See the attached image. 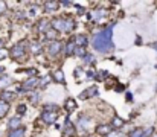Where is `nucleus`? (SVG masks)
<instances>
[{
    "label": "nucleus",
    "mask_w": 157,
    "mask_h": 137,
    "mask_svg": "<svg viewBox=\"0 0 157 137\" xmlns=\"http://www.w3.org/2000/svg\"><path fill=\"white\" fill-rule=\"evenodd\" d=\"M113 25H110L108 28H105L104 31H101L99 34H96L93 37V47L95 50L105 53V52H110L113 49Z\"/></svg>",
    "instance_id": "1"
},
{
    "label": "nucleus",
    "mask_w": 157,
    "mask_h": 137,
    "mask_svg": "<svg viewBox=\"0 0 157 137\" xmlns=\"http://www.w3.org/2000/svg\"><path fill=\"white\" fill-rule=\"evenodd\" d=\"M25 41H21V43H17V44L14 46L11 50H9V55H11V58H14V59H17V61H20V59H23L25 56H26V47H25Z\"/></svg>",
    "instance_id": "2"
},
{
    "label": "nucleus",
    "mask_w": 157,
    "mask_h": 137,
    "mask_svg": "<svg viewBox=\"0 0 157 137\" xmlns=\"http://www.w3.org/2000/svg\"><path fill=\"white\" fill-rule=\"evenodd\" d=\"M63 52V43L61 41H58V40H55V41H51L49 44H48V53L55 58L56 55H59Z\"/></svg>",
    "instance_id": "3"
},
{
    "label": "nucleus",
    "mask_w": 157,
    "mask_h": 137,
    "mask_svg": "<svg viewBox=\"0 0 157 137\" xmlns=\"http://www.w3.org/2000/svg\"><path fill=\"white\" fill-rule=\"evenodd\" d=\"M107 15V9H93V12L89 14V17L95 21V23H102Z\"/></svg>",
    "instance_id": "4"
},
{
    "label": "nucleus",
    "mask_w": 157,
    "mask_h": 137,
    "mask_svg": "<svg viewBox=\"0 0 157 137\" xmlns=\"http://www.w3.org/2000/svg\"><path fill=\"white\" fill-rule=\"evenodd\" d=\"M38 86V79L37 78H29L23 82L21 87H18V91H28V90H34Z\"/></svg>",
    "instance_id": "5"
},
{
    "label": "nucleus",
    "mask_w": 157,
    "mask_h": 137,
    "mask_svg": "<svg viewBox=\"0 0 157 137\" xmlns=\"http://www.w3.org/2000/svg\"><path fill=\"white\" fill-rule=\"evenodd\" d=\"M56 117H58V113H49V111H43V114H41V119H43V122H44V124H48V125H52L53 122L56 120Z\"/></svg>",
    "instance_id": "6"
},
{
    "label": "nucleus",
    "mask_w": 157,
    "mask_h": 137,
    "mask_svg": "<svg viewBox=\"0 0 157 137\" xmlns=\"http://www.w3.org/2000/svg\"><path fill=\"white\" fill-rule=\"evenodd\" d=\"M95 133L99 134V136H108L111 133V127L110 125H105V124H101L95 128Z\"/></svg>",
    "instance_id": "7"
},
{
    "label": "nucleus",
    "mask_w": 157,
    "mask_h": 137,
    "mask_svg": "<svg viewBox=\"0 0 157 137\" xmlns=\"http://www.w3.org/2000/svg\"><path fill=\"white\" fill-rule=\"evenodd\" d=\"M151 131H153V128H148V130H142V128H139V130H134L130 137H150L151 136Z\"/></svg>",
    "instance_id": "8"
},
{
    "label": "nucleus",
    "mask_w": 157,
    "mask_h": 137,
    "mask_svg": "<svg viewBox=\"0 0 157 137\" xmlns=\"http://www.w3.org/2000/svg\"><path fill=\"white\" fill-rule=\"evenodd\" d=\"M58 6H59L58 2H51V0L43 3V9H44V12H55V11L58 9Z\"/></svg>",
    "instance_id": "9"
},
{
    "label": "nucleus",
    "mask_w": 157,
    "mask_h": 137,
    "mask_svg": "<svg viewBox=\"0 0 157 137\" xmlns=\"http://www.w3.org/2000/svg\"><path fill=\"white\" fill-rule=\"evenodd\" d=\"M17 97V94L15 93H12V91H8V90H3L0 93V101H5V102H11L12 99H15Z\"/></svg>",
    "instance_id": "10"
},
{
    "label": "nucleus",
    "mask_w": 157,
    "mask_h": 137,
    "mask_svg": "<svg viewBox=\"0 0 157 137\" xmlns=\"http://www.w3.org/2000/svg\"><path fill=\"white\" fill-rule=\"evenodd\" d=\"M75 133H76V130H75L73 124L67 119V120H66V125H64V136H70L72 137Z\"/></svg>",
    "instance_id": "11"
},
{
    "label": "nucleus",
    "mask_w": 157,
    "mask_h": 137,
    "mask_svg": "<svg viewBox=\"0 0 157 137\" xmlns=\"http://www.w3.org/2000/svg\"><path fill=\"white\" fill-rule=\"evenodd\" d=\"M73 43L78 47H86L87 46V37L86 35H78V37L73 38Z\"/></svg>",
    "instance_id": "12"
},
{
    "label": "nucleus",
    "mask_w": 157,
    "mask_h": 137,
    "mask_svg": "<svg viewBox=\"0 0 157 137\" xmlns=\"http://www.w3.org/2000/svg\"><path fill=\"white\" fill-rule=\"evenodd\" d=\"M64 108H66V111H67V113L75 111V108H76V102H75V99L69 97V99L66 101V104H64Z\"/></svg>",
    "instance_id": "13"
},
{
    "label": "nucleus",
    "mask_w": 157,
    "mask_h": 137,
    "mask_svg": "<svg viewBox=\"0 0 157 137\" xmlns=\"http://www.w3.org/2000/svg\"><path fill=\"white\" fill-rule=\"evenodd\" d=\"M20 124H21L20 117H12V119H9V122H8V128H9V130H17V128H20Z\"/></svg>",
    "instance_id": "14"
},
{
    "label": "nucleus",
    "mask_w": 157,
    "mask_h": 137,
    "mask_svg": "<svg viewBox=\"0 0 157 137\" xmlns=\"http://www.w3.org/2000/svg\"><path fill=\"white\" fill-rule=\"evenodd\" d=\"M75 47H76V46H75V43H73V38H72V40L66 44V47H64V53H66V56H72Z\"/></svg>",
    "instance_id": "15"
},
{
    "label": "nucleus",
    "mask_w": 157,
    "mask_h": 137,
    "mask_svg": "<svg viewBox=\"0 0 157 137\" xmlns=\"http://www.w3.org/2000/svg\"><path fill=\"white\" fill-rule=\"evenodd\" d=\"M52 79L56 81L58 84H64V75H63V72H61V70L52 72Z\"/></svg>",
    "instance_id": "16"
},
{
    "label": "nucleus",
    "mask_w": 157,
    "mask_h": 137,
    "mask_svg": "<svg viewBox=\"0 0 157 137\" xmlns=\"http://www.w3.org/2000/svg\"><path fill=\"white\" fill-rule=\"evenodd\" d=\"M29 46H31L29 49H31V52H32L34 55H38V53H41V50H43V47H41V44H40L38 41H32Z\"/></svg>",
    "instance_id": "17"
},
{
    "label": "nucleus",
    "mask_w": 157,
    "mask_h": 137,
    "mask_svg": "<svg viewBox=\"0 0 157 137\" xmlns=\"http://www.w3.org/2000/svg\"><path fill=\"white\" fill-rule=\"evenodd\" d=\"M56 37H58V32H56V31H53L52 28H51L49 31H46V34H44V38H46V40H49V41H55V40H56Z\"/></svg>",
    "instance_id": "18"
},
{
    "label": "nucleus",
    "mask_w": 157,
    "mask_h": 137,
    "mask_svg": "<svg viewBox=\"0 0 157 137\" xmlns=\"http://www.w3.org/2000/svg\"><path fill=\"white\" fill-rule=\"evenodd\" d=\"M98 93V89L96 87H89L87 90H84L79 96H81V99H87L89 97V94H96Z\"/></svg>",
    "instance_id": "19"
},
{
    "label": "nucleus",
    "mask_w": 157,
    "mask_h": 137,
    "mask_svg": "<svg viewBox=\"0 0 157 137\" xmlns=\"http://www.w3.org/2000/svg\"><path fill=\"white\" fill-rule=\"evenodd\" d=\"M8 137H25V130H23V128L11 130V131L8 133Z\"/></svg>",
    "instance_id": "20"
},
{
    "label": "nucleus",
    "mask_w": 157,
    "mask_h": 137,
    "mask_svg": "<svg viewBox=\"0 0 157 137\" xmlns=\"http://www.w3.org/2000/svg\"><path fill=\"white\" fill-rule=\"evenodd\" d=\"M11 78H8V76H0V89H6V87H9L11 86Z\"/></svg>",
    "instance_id": "21"
},
{
    "label": "nucleus",
    "mask_w": 157,
    "mask_h": 137,
    "mask_svg": "<svg viewBox=\"0 0 157 137\" xmlns=\"http://www.w3.org/2000/svg\"><path fill=\"white\" fill-rule=\"evenodd\" d=\"M8 111H9V104L5 101H0V117H3Z\"/></svg>",
    "instance_id": "22"
},
{
    "label": "nucleus",
    "mask_w": 157,
    "mask_h": 137,
    "mask_svg": "<svg viewBox=\"0 0 157 137\" xmlns=\"http://www.w3.org/2000/svg\"><path fill=\"white\" fill-rule=\"evenodd\" d=\"M38 29H40V32H46V31L51 29V23L48 20H41L40 25H38Z\"/></svg>",
    "instance_id": "23"
},
{
    "label": "nucleus",
    "mask_w": 157,
    "mask_h": 137,
    "mask_svg": "<svg viewBox=\"0 0 157 137\" xmlns=\"http://www.w3.org/2000/svg\"><path fill=\"white\" fill-rule=\"evenodd\" d=\"M29 101H31L34 105H37V104L40 102V93H37V91L31 93V94H29Z\"/></svg>",
    "instance_id": "24"
},
{
    "label": "nucleus",
    "mask_w": 157,
    "mask_h": 137,
    "mask_svg": "<svg viewBox=\"0 0 157 137\" xmlns=\"http://www.w3.org/2000/svg\"><path fill=\"white\" fill-rule=\"evenodd\" d=\"M58 105H55V104H48V105H44V111H49V113H58Z\"/></svg>",
    "instance_id": "25"
},
{
    "label": "nucleus",
    "mask_w": 157,
    "mask_h": 137,
    "mask_svg": "<svg viewBox=\"0 0 157 137\" xmlns=\"http://www.w3.org/2000/svg\"><path fill=\"white\" fill-rule=\"evenodd\" d=\"M81 59H84V64H95V58H93V55H90V53H86Z\"/></svg>",
    "instance_id": "26"
},
{
    "label": "nucleus",
    "mask_w": 157,
    "mask_h": 137,
    "mask_svg": "<svg viewBox=\"0 0 157 137\" xmlns=\"http://www.w3.org/2000/svg\"><path fill=\"white\" fill-rule=\"evenodd\" d=\"M125 125V122L121 119V117H114L113 119V127H116V128H122Z\"/></svg>",
    "instance_id": "27"
},
{
    "label": "nucleus",
    "mask_w": 157,
    "mask_h": 137,
    "mask_svg": "<svg viewBox=\"0 0 157 137\" xmlns=\"http://www.w3.org/2000/svg\"><path fill=\"white\" fill-rule=\"evenodd\" d=\"M73 55H78V56H81V58H82V56L86 55V49H84V47H78V46H76V47H75V50H73Z\"/></svg>",
    "instance_id": "28"
},
{
    "label": "nucleus",
    "mask_w": 157,
    "mask_h": 137,
    "mask_svg": "<svg viewBox=\"0 0 157 137\" xmlns=\"http://www.w3.org/2000/svg\"><path fill=\"white\" fill-rule=\"evenodd\" d=\"M25 113H26V105H25V104H20V105L17 107V114H18V116H23Z\"/></svg>",
    "instance_id": "29"
},
{
    "label": "nucleus",
    "mask_w": 157,
    "mask_h": 137,
    "mask_svg": "<svg viewBox=\"0 0 157 137\" xmlns=\"http://www.w3.org/2000/svg\"><path fill=\"white\" fill-rule=\"evenodd\" d=\"M82 125V130H87V127L90 125L89 119H84V117H79V127Z\"/></svg>",
    "instance_id": "30"
},
{
    "label": "nucleus",
    "mask_w": 157,
    "mask_h": 137,
    "mask_svg": "<svg viewBox=\"0 0 157 137\" xmlns=\"http://www.w3.org/2000/svg\"><path fill=\"white\" fill-rule=\"evenodd\" d=\"M26 73H28L29 76H35V75H37V69H28Z\"/></svg>",
    "instance_id": "31"
},
{
    "label": "nucleus",
    "mask_w": 157,
    "mask_h": 137,
    "mask_svg": "<svg viewBox=\"0 0 157 137\" xmlns=\"http://www.w3.org/2000/svg\"><path fill=\"white\" fill-rule=\"evenodd\" d=\"M5 11H6V3H5V2H0V15H2Z\"/></svg>",
    "instance_id": "32"
},
{
    "label": "nucleus",
    "mask_w": 157,
    "mask_h": 137,
    "mask_svg": "<svg viewBox=\"0 0 157 137\" xmlns=\"http://www.w3.org/2000/svg\"><path fill=\"white\" fill-rule=\"evenodd\" d=\"M5 56H8V50H5V49H0V59H3Z\"/></svg>",
    "instance_id": "33"
},
{
    "label": "nucleus",
    "mask_w": 157,
    "mask_h": 137,
    "mask_svg": "<svg viewBox=\"0 0 157 137\" xmlns=\"http://www.w3.org/2000/svg\"><path fill=\"white\" fill-rule=\"evenodd\" d=\"M87 76H89V78H92V76L95 78V76H96V72H95V70H89V73H87Z\"/></svg>",
    "instance_id": "34"
},
{
    "label": "nucleus",
    "mask_w": 157,
    "mask_h": 137,
    "mask_svg": "<svg viewBox=\"0 0 157 137\" xmlns=\"http://www.w3.org/2000/svg\"><path fill=\"white\" fill-rule=\"evenodd\" d=\"M127 101H133V94L131 93H127Z\"/></svg>",
    "instance_id": "35"
},
{
    "label": "nucleus",
    "mask_w": 157,
    "mask_h": 137,
    "mask_svg": "<svg viewBox=\"0 0 157 137\" xmlns=\"http://www.w3.org/2000/svg\"><path fill=\"white\" fill-rule=\"evenodd\" d=\"M116 91H124V86H117V87H116Z\"/></svg>",
    "instance_id": "36"
},
{
    "label": "nucleus",
    "mask_w": 157,
    "mask_h": 137,
    "mask_svg": "<svg viewBox=\"0 0 157 137\" xmlns=\"http://www.w3.org/2000/svg\"><path fill=\"white\" fill-rule=\"evenodd\" d=\"M84 11H86V9H84V8H79V9H78V14H79V15H81V14H84Z\"/></svg>",
    "instance_id": "37"
},
{
    "label": "nucleus",
    "mask_w": 157,
    "mask_h": 137,
    "mask_svg": "<svg viewBox=\"0 0 157 137\" xmlns=\"http://www.w3.org/2000/svg\"><path fill=\"white\" fill-rule=\"evenodd\" d=\"M61 3H63V5H64V6H70V5H72V3H70V2H61Z\"/></svg>",
    "instance_id": "38"
},
{
    "label": "nucleus",
    "mask_w": 157,
    "mask_h": 137,
    "mask_svg": "<svg viewBox=\"0 0 157 137\" xmlns=\"http://www.w3.org/2000/svg\"><path fill=\"white\" fill-rule=\"evenodd\" d=\"M3 46H5V41H3V40H0V49H5Z\"/></svg>",
    "instance_id": "39"
},
{
    "label": "nucleus",
    "mask_w": 157,
    "mask_h": 137,
    "mask_svg": "<svg viewBox=\"0 0 157 137\" xmlns=\"http://www.w3.org/2000/svg\"><path fill=\"white\" fill-rule=\"evenodd\" d=\"M87 137H93V136H87Z\"/></svg>",
    "instance_id": "40"
}]
</instances>
